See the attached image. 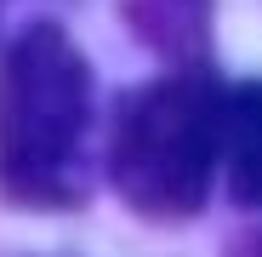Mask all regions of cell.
Returning a JSON list of instances; mask_svg holds the SVG:
<instances>
[{"mask_svg": "<svg viewBox=\"0 0 262 257\" xmlns=\"http://www.w3.org/2000/svg\"><path fill=\"white\" fill-rule=\"evenodd\" d=\"M223 109L228 92L211 69H177L131 92L108 143V177L120 200L154 223L194 218L223 160Z\"/></svg>", "mask_w": 262, "mask_h": 257, "instance_id": "2", "label": "cell"}, {"mask_svg": "<svg viewBox=\"0 0 262 257\" xmlns=\"http://www.w3.org/2000/svg\"><path fill=\"white\" fill-rule=\"evenodd\" d=\"M92 69L57 23H34L0 57V189L17 206L80 200Z\"/></svg>", "mask_w": 262, "mask_h": 257, "instance_id": "1", "label": "cell"}, {"mask_svg": "<svg viewBox=\"0 0 262 257\" xmlns=\"http://www.w3.org/2000/svg\"><path fill=\"white\" fill-rule=\"evenodd\" d=\"M125 12L148 46L188 52L200 40V23H205V0H125Z\"/></svg>", "mask_w": 262, "mask_h": 257, "instance_id": "4", "label": "cell"}, {"mask_svg": "<svg viewBox=\"0 0 262 257\" xmlns=\"http://www.w3.org/2000/svg\"><path fill=\"white\" fill-rule=\"evenodd\" d=\"M223 160L239 206L262 211V80L234 86L223 109Z\"/></svg>", "mask_w": 262, "mask_h": 257, "instance_id": "3", "label": "cell"}]
</instances>
